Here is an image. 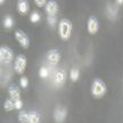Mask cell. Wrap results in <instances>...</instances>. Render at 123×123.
<instances>
[{
    "instance_id": "5",
    "label": "cell",
    "mask_w": 123,
    "mask_h": 123,
    "mask_svg": "<svg viewBox=\"0 0 123 123\" xmlns=\"http://www.w3.org/2000/svg\"><path fill=\"white\" fill-rule=\"evenodd\" d=\"M13 58H14L13 50L9 47L2 46L0 48V59H1L2 63H9L10 61H13Z\"/></svg>"
},
{
    "instance_id": "23",
    "label": "cell",
    "mask_w": 123,
    "mask_h": 123,
    "mask_svg": "<svg viewBox=\"0 0 123 123\" xmlns=\"http://www.w3.org/2000/svg\"><path fill=\"white\" fill-rule=\"evenodd\" d=\"M22 107H23V101L21 99L15 101V110H22Z\"/></svg>"
},
{
    "instance_id": "25",
    "label": "cell",
    "mask_w": 123,
    "mask_h": 123,
    "mask_svg": "<svg viewBox=\"0 0 123 123\" xmlns=\"http://www.w3.org/2000/svg\"><path fill=\"white\" fill-rule=\"evenodd\" d=\"M116 5H123V0H116Z\"/></svg>"
},
{
    "instance_id": "4",
    "label": "cell",
    "mask_w": 123,
    "mask_h": 123,
    "mask_svg": "<svg viewBox=\"0 0 123 123\" xmlns=\"http://www.w3.org/2000/svg\"><path fill=\"white\" fill-rule=\"evenodd\" d=\"M15 39L17 40V42L21 44V47L24 49H27L30 47V39L23 31L17 30L15 32Z\"/></svg>"
},
{
    "instance_id": "1",
    "label": "cell",
    "mask_w": 123,
    "mask_h": 123,
    "mask_svg": "<svg viewBox=\"0 0 123 123\" xmlns=\"http://www.w3.org/2000/svg\"><path fill=\"white\" fill-rule=\"evenodd\" d=\"M58 34L63 41L70 40L71 34H72V23L67 18H63L59 22L58 25Z\"/></svg>"
},
{
    "instance_id": "11",
    "label": "cell",
    "mask_w": 123,
    "mask_h": 123,
    "mask_svg": "<svg viewBox=\"0 0 123 123\" xmlns=\"http://www.w3.org/2000/svg\"><path fill=\"white\" fill-rule=\"evenodd\" d=\"M29 2L25 0H19L17 2V12L21 15H26L29 12Z\"/></svg>"
},
{
    "instance_id": "17",
    "label": "cell",
    "mask_w": 123,
    "mask_h": 123,
    "mask_svg": "<svg viewBox=\"0 0 123 123\" xmlns=\"http://www.w3.org/2000/svg\"><path fill=\"white\" fill-rule=\"evenodd\" d=\"M40 19H41V15H40L38 12H33V13H31L30 21L32 23H38V22H40Z\"/></svg>"
},
{
    "instance_id": "2",
    "label": "cell",
    "mask_w": 123,
    "mask_h": 123,
    "mask_svg": "<svg viewBox=\"0 0 123 123\" xmlns=\"http://www.w3.org/2000/svg\"><path fill=\"white\" fill-rule=\"evenodd\" d=\"M107 87L105 82L100 79H95L91 84V95L97 99H100L106 95Z\"/></svg>"
},
{
    "instance_id": "9",
    "label": "cell",
    "mask_w": 123,
    "mask_h": 123,
    "mask_svg": "<svg viewBox=\"0 0 123 123\" xmlns=\"http://www.w3.org/2000/svg\"><path fill=\"white\" fill-rule=\"evenodd\" d=\"M47 58H48L49 63H50L51 65H57L59 59H61V54L58 53L57 50H50L48 53Z\"/></svg>"
},
{
    "instance_id": "15",
    "label": "cell",
    "mask_w": 123,
    "mask_h": 123,
    "mask_svg": "<svg viewBox=\"0 0 123 123\" xmlns=\"http://www.w3.org/2000/svg\"><path fill=\"white\" fill-rule=\"evenodd\" d=\"M4 108H5V111H7V112H10V111L15 110V100H13V99H7V100L4 103Z\"/></svg>"
},
{
    "instance_id": "13",
    "label": "cell",
    "mask_w": 123,
    "mask_h": 123,
    "mask_svg": "<svg viewBox=\"0 0 123 123\" xmlns=\"http://www.w3.org/2000/svg\"><path fill=\"white\" fill-rule=\"evenodd\" d=\"M65 72L64 71H58L56 75H55V82L57 84H63L64 83V81H65Z\"/></svg>"
},
{
    "instance_id": "14",
    "label": "cell",
    "mask_w": 123,
    "mask_h": 123,
    "mask_svg": "<svg viewBox=\"0 0 123 123\" xmlns=\"http://www.w3.org/2000/svg\"><path fill=\"white\" fill-rule=\"evenodd\" d=\"M79 76H80V72H79V68L74 66L72 70H71V73H70V78L73 82H76L79 80Z\"/></svg>"
},
{
    "instance_id": "3",
    "label": "cell",
    "mask_w": 123,
    "mask_h": 123,
    "mask_svg": "<svg viewBox=\"0 0 123 123\" xmlns=\"http://www.w3.org/2000/svg\"><path fill=\"white\" fill-rule=\"evenodd\" d=\"M27 65V59L24 55H18L16 59H15V64H14V68H15V72L17 74H23L24 71L26 68Z\"/></svg>"
},
{
    "instance_id": "12",
    "label": "cell",
    "mask_w": 123,
    "mask_h": 123,
    "mask_svg": "<svg viewBox=\"0 0 123 123\" xmlns=\"http://www.w3.org/2000/svg\"><path fill=\"white\" fill-rule=\"evenodd\" d=\"M40 119H41V114L38 111H33L29 113V122L27 123H40Z\"/></svg>"
},
{
    "instance_id": "10",
    "label": "cell",
    "mask_w": 123,
    "mask_h": 123,
    "mask_svg": "<svg viewBox=\"0 0 123 123\" xmlns=\"http://www.w3.org/2000/svg\"><path fill=\"white\" fill-rule=\"evenodd\" d=\"M66 117V110L64 107H58L55 111V121L57 123H63V121Z\"/></svg>"
},
{
    "instance_id": "20",
    "label": "cell",
    "mask_w": 123,
    "mask_h": 123,
    "mask_svg": "<svg viewBox=\"0 0 123 123\" xmlns=\"http://www.w3.org/2000/svg\"><path fill=\"white\" fill-rule=\"evenodd\" d=\"M19 83H21V87H22V88H27V86H29V80H27L26 76H22L21 80H19Z\"/></svg>"
},
{
    "instance_id": "24",
    "label": "cell",
    "mask_w": 123,
    "mask_h": 123,
    "mask_svg": "<svg viewBox=\"0 0 123 123\" xmlns=\"http://www.w3.org/2000/svg\"><path fill=\"white\" fill-rule=\"evenodd\" d=\"M48 23L51 26H54L56 23V16H48Z\"/></svg>"
},
{
    "instance_id": "16",
    "label": "cell",
    "mask_w": 123,
    "mask_h": 123,
    "mask_svg": "<svg viewBox=\"0 0 123 123\" xmlns=\"http://www.w3.org/2000/svg\"><path fill=\"white\" fill-rule=\"evenodd\" d=\"M18 121L19 123H27L29 122V113L25 111H21L18 114Z\"/></svg>"
},
{
    "instance_id": "7",
    "label": "cell",
    "mask_w": 123,
    "mask_h": 123,
    "mask_svg": "<svg viewBox=\"0 0 123 123\" xmlns=\"http://www.w3.org/2000/svg\"><path fill=\"white\" fill-rule=\"evenodd\" d=\"M44 9H46V13L48 14L49 16H56V14L58 13V4L54 0L48 1Z\"/></svg>"
},
{
    "instance_id": "6",
    "label": "cell",
    "mask_w": 123,
    "mask_h": 123,
    "mask_svg": "<svg viewBox=\"0 0 123 123\" xmlns=\"http://www.w3.org/2000/svg\"><path fill=\"white\" fill-rule=\"evenodd\" d=\"M87 29H88V32L91 35L96 34L98 30H99V22L95 16H90L88 19V24H87Z\"/></svg>"
},
{
    "instance_id": "22",
    "label": "cell",
    "mask_w": 123,
    "mask_h": 123,
    "mask_svg": "<svg viewBox=\"0 0 123 123\" xmlns=\"http://www.w3.org/2000/svg\"><path fill=\"white\" fill-rule=\"evenodd\" d=\"M34 4L38 6V7H42V6H44L46 7V5H47V1H44V0H35Z\"/></svg>"
},
{
    "instance_id": "18",
    "label": "cell",
    "mask_w": 123,
    "mask_h": 123,
    "mask_svg": "<svg viewBox=\"0 0 123 123\" xmlns=\"http://www.w3.org/2000/svg\"><path fill=\"white\" fill-rule=\"evenodd\" d=\"M4 25H5V27H7V29L13 27V25H14L13 17H12V16H6V18H5V21H4Z\"/></svg>"
},
{
    "instance_id": "8",
    "label": "cell",
    "mask_w": 123,
    "mask_h": 123,
    "mask_svg": "<svg viewBox=\"0 0 123 123\" xmlns=\"http://www.w3.org/2000/svg\"><path fill=\"white\" fill-rule=\"evenodd\" d=\"M8 93L10 96V99H13V100L16 101L21 99V91H19V89L15 84H12L8 88Z\"/></svg>"
},
{
    "instance_id": "19",
    "label": "cell",
    "mask_w": 123,
    "mask_h": 123,
    "mask_svg": "<svg viewBox=\"0 0 123 123\" xmlns=\"http://www.w3.org/2000/svg\"><path fill=\"white\" fill-rule=\"evenodd\" d=\"M39 76L40 78H42V79H46V78H48L49 76V71L46 68V67H41L39 71Z\"/></svg>"
},
{
    "instance_id": "21",
    "label": "cell",
    "mask_w": 123,
    "mask_h": 123,
    "mask_svg": "<svg viewBox=\"0 0 123 123\" xmlns=\"http://www.w3.org/2000/svg\"><path fill=\"white\" fill-rule=\"evenodd\" d=\"M108 14H110L111 15V17L113 18L114 17V16H116V10H115V9H113V7H112V6H108Z\"/></svg>"
}]
</instances>
